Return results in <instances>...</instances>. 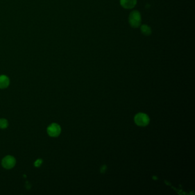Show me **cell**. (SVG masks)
<instances>
[{"instance_id":"1","label":"cell","mask_w":195,"mask_h":195,"mask_svg":"<svg viewBox=\"0 0 195 195\" xmlns=\"http://www.w3.org/2000/svg\"><path fill=\"white\" fill-rule=\"evenodd\" d=\"M128 21L129 25L133 28H137L141 25V16L140 13L137 11H133L131 12Z\"/></svg>"},{"instance_id":"2","label":"cell","mask_w":195,"mask_h":195,"mask_svg":"<svg viewBox=\"0 0 195 195\" xmlns=\"http://www.w3.org/2000/svg\"><path fill=\"white\" fill-rule=\"evenodd\" d=\"M135 121L138 125L144 127L147 125L149 122V118L145 113H139L135 117Z\"/></svg>"},{"instance_id":"3","label":"cell","mask_w":195,"mask_h":195,"mask_svg":"<svg viewBox=\"0 0 195 195\" xmlns=\"http://www.w3.org/2000/svg\"><path fill=\"white\" fill-rule=\"evenodd\" d=\"M61 127L57 123L51 124L47 128V133L50 137H58L61 133Z\"/></svg>"},{"instance_id":"4","label":"cell","mask_w":195,"mask_h":195,"mask_svg":"<svg viewBox=\"0 0 195 195\" xmlns=\"http://www.w3.org/2000/svg\"><path fill=\"white\" fill-rule=\"evenodd\" d=\"M2 165L4 168L11 169L13 168L16 163V158L12 156H6L2 160Z\"/></svg>"},{"instance_id":"5","label":"cell","mask_w":195,"mask_h":195,"mask_svg":"<svg viewBox=\"0 0 195 195\" xmlns=\"http://www.w3.org/2000/svg\"><path fill=\"white\" fill-rule=\"evenodd\" d=\"M137 4V0H120V5L127 9H133Z\"/></svg>"},{"instance_id":"6","label":"cell","mask_w":195,"mask_h":195,"mask_svg":"<svg viewBox=\"0 0 195 195\" xmlns=\"http://www.w3.org/2000/svg\"><path fill=\"white\" fill-rule=\"evenodd\" d=\"M10 84V80L5 75L0 76V89H5Z\"/></svg>"},{"instance_id":"7","label":"cell","mask_w":195,"mask_h":195,"mask_svg":"<svg viewBox=\"0 0 195 195\" xmlns=\"http://www.w3.org/2000/svg\"><path fill=\"white\" fill-rule=\"evenodd\" d=\"M140 31L142 34L144 36H148L151 34L152 33V29L151 27H149L147 25H142L140 27Z\"/></svg>"},{"instance_id":"8","label":"cell","mask_w":195,"mask_h":195,"mask_svg":"<svg viewBox=\"0 0 195 195\" xmlns=\"http://www.w3.org/2000/svg\"><path fill=\"white\" fill-rule=\"evenodd\" d=\"M8 121L5 119H0V128L1 129H5L8 127Z\"/></svg>"},{"instance_id":"9","label":"cell","mask_w":195,"mask_h":195,"mask_svg":"<svg viewBox=\"0 0 195 195\" xmlns=\"http://www.w3.org/2000/svg\"><path fill=\"white\" fill-rule=\"evenodd\" d=\"M42 159H38L35 162H34V166L36 167H40V165L42 164Z\"/></svg>"}]
</instances>
